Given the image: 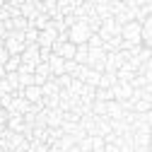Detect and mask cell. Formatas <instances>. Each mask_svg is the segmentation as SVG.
Returning a JSON list of instances; mask_svg holds the SVG:
<instances>
[{"label": "cell", "instance_id": "8d00e7d4", "mask_svg": "<svg viewBox=\"0 0 152 152\" xmlns=\"http://www.w3.org/2000/svg\"><path fill=\"white\" fill-rule=\"evenodd\" d=\"M5 75H7V72H5V65H0V80H3Z\"/></svg>", "mask_w": 152, "mask_h": 152}, {"label": "cell", "instance_id": "ba28073f", "mask_svg": "<svg viewBox=\"0 0 152 152\" xmlns=\"http://www.w3.org/2000/svg\"><path fill=\"white\" fill-rule=\"evenodd\" d=\"M56 39H58V31L56 29H44V31H39V48H53V44H56Z\"/></svg>", "mask_w": 152, "mask_h": 152}, {"label": "cell", "instance_id": "603a6c76", "mask_svg": "<svg viewBox=\"0 0 152 152\" xmlns=\"http://www.w3.org/2000/svg\"><path fill=\"white\" fill-rule=\"evenodd\" d=\"M29 29V20H24V17H15L12 20V31H27Z\"/></svg>", "mask_w": 152, "mask_h": 152}, {"label": "cell", "instance_id": "4fadbf2b", "mask_svg": "<svg viewBox=\"0 0 152 152\" xmlns=\"http://www.w3.org/2000/svg\"><path fill=\"white\" fill-rule=\"evenodd\" d=\"M41 94H44V99H48V97H58V94H61V87H58V82H56V77H51V80L41 87Z\"/></svg>", "mask_w": 152, "mask_h": 152}, {"label": "cell", "instance_id": "d6986e66", "mask_svg": "<svg viewBox=\"0 0 152 152\" xmlns=\"http://www.w3.org/2000/svg\"><path fill=\"white\" fill-rule=\"evenodd\" d=\"M7 130H12V133H22V130H24V118H22V116H10V121H7Z\"/></svg>", "mask_w": 152, "mask_h": 152}, {"label": "cell", "instance_id": "ac0fdd59", "mask_svg": "<svg viewBox=\"0 0 152 152\" xmlns=\"http://www.w3.org/2000/svg\"><path fill=\"white\" fill-rule=\"evenodd\" d=\"M87 58H89V46H77V51H75V63L77 65H87Z\"/></svg>", "mask_w": 152, "mask_h": 152}, {"label": "cell", "instance_id": "277c9868", "mask_svg": "<svg viewBox=\"0 0 152 152\" xmlns=\"http://www.w3.org/2000/svg\"><path fill=\"white\" fill-rule=\"evenodd\" d=\"M121 24L113 20V17H109V20H104L102 22V29L97 31L99 36H102V41H109V39H113V36H121Z\"/></svg>", "mask_w": 152, "mask_h": 152}, {"label": "cell", "instance_id": "ab89813d", "mask_svg": "<svg viewBox=\"0 0 152 152\" xmlns=\"http://www.w3.org/2000/svg\"><path fill=\"white\" fill-rule=\"evenodd\" d=\"M3 7H5V3H3V0H0V12H3Z\"/></svg>", "mask_w": 152, "mask_h": 152}, {"label": "cell", "instance_id": "44dd1931", "mask_svg": "<svg viewBox=\"0 0 152 152\" xmlns=\"http://www.w3.org/2000/svg\"><path fill=\"white\" fill-rule=\"evenodd\" d=\"M58 12H61L63 17L75 15V3H70V0H58Z\"/></svg>", "mask_w": 152, "mask_h": 152}, {"label": "cell", "instance_id": "b9f144b4", "mask_svg": "<svg viewBox=\"0 0 152 152\" xmlns=\"http://www.w3.org/2000/svg\"><path fill=\"white\" fill-rule=\"evenodd\" d=\"M150 145H152V142H150Z\"/></svg>", "mask_w": 152, "mask_h": 152}, {"label": "cell", "instance_id": "9a60e30c", "mask_svg": "<svg viewBox=\"0 0 152 152\" xmlns=\"http://www.w3.org/2000/svg\"><path fill=\"white\" fill-rule=\"evenodd\" d=\"M82 82H85L87 87H94V89H97L99 82H102V72H97V70H87V75H85Z\"/></svg>", "mask_w": 152, "mask_h": 152}, {"label": "cell", "instance_id": "4dcf8cb0", "mask_svg": "<svg viewBox=\"0 0 152 152\" xmlns=\"http://www.w3.org/2000/svg\"><path fill=\"white\" fill-rule=\"evenodd\" d=\"M75 70H77V63H75V61H65V75H70V77H72Z\"/></svg>", "mask_w": 152, "mask_h": 152}, {"label": "cell", "instance_id": "2e32d148", "mask_svg": "<svg viewBox=\"0 0 152 152\" xmlns=\"http://www.w3.org/2000/svg\"><path fill=\"white\" fill-rule=\"evenodd\" d=\"M116 75H111V72H102V82H99V87L97 89H113L116 87Z\"/></svg>", "mask_w": 152, "mask_h": 152}, {"label": "cell", "instance_id": "d590c367", "mask_svg": "<svg viewBox=\"0 0 152 152\" xmlns=\"http://www.w3.org/2000/svg\"><path fill=\"white\" fill-rule=\"evenodd\" d=\"M5 130H7V126H5V123H0V138L5 135Z\"/></svg>", "mask_w": 152, "mask_h": 152}, {"label": "cell", "instance_id": "836d02e7", "mask_svg": "<svg viewBox=\"0 0 152 152\" xmlns=\"http://www.w3.org/2000/svg\"><path fill=\"white\" fill-rule=\"evenodd\" d=\"M142 89H145V94H147V97H150V99H152V82H147V85H145V87H142Z\"/></svg>", "mask_w": 152, "mask_h": 152}, {"label": "cell", "instance_id": "1f68e13d", "mask_svg": "<svg viewBox=\"0 0 152 152\" xmlns=\"http://www.w3.org/2000/svg\"><path fill=\"white\" fill-rule=\"evenodd\" d=\"M0 94H12V87L7 85V80H5V77L0 80Z\"/></svg>", "mask_w": 152, "mask_h": 152}, {"label": "cell", "instance_id": "f35d334b", "mask_svg": "<svg viewBox=\"0 0 152 152\" xmlns=\"http://www.w3.org/2000/svg\"><path fill=\"white\" fill-rule=\"evenodd\" d=\"M68 152H82V150H80L77 145H75V147H72V150H68Z\"/></svg>", "mask_w": 152, "mask_h": 152}, {"label": "cell", "instance_id": "484cf974", "mask_svg": "<svg viewBox=\"0 0 152 152\" xmlns=\"http://www.w3.org/2000/svg\"><path fill=\"white\" fill-rule=\"evenodd\" d=\"M5 80H7V85L12 87V92L22 89V87H20V75H17V72H7V75H5Z\"/></svg>", "mask_w": 152, "mask_h": 152}, {"label": "cell", "instance_id": "5bb4252c", "mask_svg": "<svg viewBox=\"0 0 152 152\" xmlns=\"http://www.w3.org/2000/svg\"><path fill=\"white\" fill-rule=\"evenodd\" d=\"M135 75H138V72H135V70H133V68H130V65L126 63V65H123V68H121V70L116 72V80H118V82H128V85H130Z\"/></svg>", "mask_w": 152, "mask_h": 152}, {"label": "cell", "instance_id": "83f0119b", "mask_svg": "<svg viewBox=\"0 0 152 152\" xmlns=\"http://www.w3.org/2000/svg\"><path fill=\"white\" fill-rule=\"evenodd\" d=\"M87 46H89V51H94V48H104V41H102L99 34H92L89 41H87Z\"/></svg>", "mask_w": 152, "mask_h": 152}, {"label": "cell", "instance_id": "d4e9b609", "mask_svg": "<svg viewBox=\"0 0 152 152\" xmlns=\"http://www.w3.org/2000/svg\"><path fill=\"white\" fill-rule=\"evenodd\" d=\"M152 39V17H147V20L142 22V44Z\"/></svg>", "mask_w": 152, "mask_h": 152}, {"label": "cell", "instance_id": "ffe728a7", "mask_svg": "<svg viewBox=\"0 0 152 152\" xmlns=\"http://www.w3.org/2000/svg\"><path fill=\"white\" fill-rule=\"evenodd\" d=\"M133 111L135 113H147V111H152V99H140V102H135L133 104Z\"/></svg>", "mask_w": 152, "mask_h": 152}, {"label": "cell", "instance_id": "74e56055", "mask_svg": "<svg viewBox=\"0 0 152 152\" xmlns=\"http://www.w3.org/2000/svg\"><path fill=\"white\" fill-rule=\"evenodd\" d=\"M145 48H147V51L152 53V39H150V41H145Z\"/></svg>", "mask_w": 152, "mask_h": 152}, {"label": "cell", "instance_id": "f546056e", "mask_svg": "<svg viewBox=\"0 0 152 152\" xmlns=\"http://www.w3.org/2000/svg\"><path fill=\"white\" fill-rule=\"evenodd\" d=\"M77 147L82 150V152H92V138L87 135V138H82L80 142H77Z\"/></svg>", "mask_w": 152, "mask_h": 152}, {"label": "cell", "instance_id": "f1b7e54d", "mask_svg": "<svg viewBox=\"0 0 152 152\" xmlns=\"http://www.w3.org/2000/svg\"><path fill=\"white\" fill-rule=\"evenodd\" d=\"M56 82H58V87H61V89H70L72 77H70V75H61V77H56Z\"/></svg>", "mask_w": 152, "mask_h": 152}, {"label": "cell", "instance_id": "d6a6232c", "mask_svg": "<svg viewBox=\"0 0 152 152\" xmlns=\"http://www.w3.org/2000/svg\"><path fill=\"white\" fill-rule=\"evenodd\" d=\"M7 61H10V53L5 51V46H0V65H5Z\"/></svg>", "mask_w": 152, "mask_h": 152}, {"label": "cell", "instance_id": "60d3db41", "mask_svg": "<svg viewBox=\"0 0 152 152\" xmlns=\"http://www.w3.org/2000/svg\"><path fill=\"white\" fill-rule=\"evenodd\" d=\"M0 152H5V150H3V147H0Z\"/></svg>", "mask_w": 152, "mask_h": 152}, {"label": "cell", "instance_id": "4316f807", "mask_svg": "<svg viewBox=\"0 0 152 152\" xmlns=\"http://www.w3.org/2000/svg\"><path fill=\"white\" fill-rule=\"evenodd\" d=\"M106 150V140L99 138V135H94L92 138V152H104Z\"/></svg>", "mask_w": 152, "mask_h": 152}, {"label": "cell", "instance_id": "7c38bea8", "mask_svg": "<svg viewBox=\"0 0 152 152\" xmlns=\"http://www.w3.org/2000/svg\"><path fill=\"white\" fill-rule=\"evenodd\" d=\"M24 99H27L29 104H39V102L44 99V94H41V87H36V85L27 87V89H24Z\"/></svg>", "mask_w": 152, "mask_h": 152}, {"label": "cell", "instance_id": "e0dca14e", "mask_svg": "<svg viewBox=\"0 0 152 152\" xmlns=\"http://www.w3.org/2000/svg\"><path fill=\"white\" fill-rule=\"evenodd\" d=\"M53 145H58L63 152H68V150H72L77 142H75V138H72V135H65V133H63V135H61V140H56Z\"/></svg>", "mask_w": 152, "mask_h": 152}, {"label": "cell", "instance_id": "30bf717a", "mask_svg": "<svg viewBox=\"0 0 152 152\" xmlns=\"http://www.w3.org/2000/svg\"><path fill=\"white\" fill-rule=\"evenodd\" d=\"M22 63L39 65V44H31V46L24 48V53H22Z\"/></svg>", "mask_w": 152, "mask_h": 152}, {"label": "cell", "instance_id": "cb8c5ba5", "mask_svg": "<svg viewBox=\"0 0 152 152\" xmlns=\"http://www.w3.org/2000/svg\"><path fill=\"white\" fill-rule=\"evenodd\" d=\"M94 102H113V92L111 89H97L94 92Z\"/></svg>", "mask_w": 152, "mask_h": 152}, {"label": "cell", "instance_id": "7402d4cb", "mask_svg": "<svg viewBox=\"0 0 152 152\" xmlns=\"http://www.w3.org/2000/svg\"><path fill=\"white\" fill-rule=\"evenodd\" d=\"M22 65V56H10V61L5 63V72H17Z\"/></svg>", "mask_w": 152, "mask_h": 152}, {"label": "cell", "instance_id": "8992f818", "mask_svg": "<svg viewBox=\"0 0 152 152\" xmlns=\"http://www.w3.org/2000/svg\"><path fill=\"white\" fill-rule=\"evenodd\" d=\"M51 51H53L56 56H61L63 61H75V51H77V46L70 44V41H65V44H53Z\"/></svg>", "mask_w": 152, "mask_h": 152}, {"label": "cell", "instance_id": "8fae6325", "mask_svg": "<svg viewBox=\"0 0 152 152\" xmlns=\"http://www.w3.org/2000/svg\"><path fill=\"white\" fill-rule=\"evenodd\" d=\"M150 142H152V133L133 130V147H150Z\"/></svg>", "mask_w": 152, "mask_h": 152}, {"label": "cell", "instance_id": "e575fe53", "mask_svg": "<svg viewBox=\"0 0 152 152\" xmlns=\"http://www.w3.org/2000/svg\"><path fill=\"white\" fill-rule=\"evenodd\" d=\"M48 152H63V150H61L58 145H51V147H48Z\"/></svg>", "mask_w": 152, "mask_h": 152}, {"label": "cell", "instance_id": "7a4b0ae2", "mask_svg": "<svg viewBox=\"0 0 152 152\" xmlns=\"http://www.w3.org/2000/svg\"><path fill=\"white\" fill-rule=\"evenodd\" d=\"M27 48L24 44V31H10L7 34V39H5V51L10 56H22Z\"/></svg>", "mask_w": 152, "mask_h": 152}, {"label": "cell", "instance_id": "6da1fadb", "mask_svg": "<svg viewBox=\"0 0 152 152\" xmlns=\"http://www.w3.org/2000/svg\"><path fill=\"white\" fill-rule=\"evenodd\" d=\"M89 36H92V29L87 22H75L70 29H68V41L75 44V46H85L89 41Z\"/></svg>", "mask_w": 152, "mask_h": 152}, {"label": "cell", "instance_id": "9c48e42d", "mask_svg": "<svg viewBox=\"0 0 152 152\" xmlns=\"http://www.w3.org/2000/svg\"><path fill=\"white\" fill-rule=\"evenodd\" d=\"M48 68H51V75L53 77H61V75H65V61L61 58V56H51V61H48Z\"/></svg>", "mask_w": 152, "mask_h": 152}, {"label": "cell", "instance_id": "3957f363", "mask_svg": "<svg viewBox=\"0 0 152 152\" xmlns=\"http://www.w3.org/2000/svg\"><path fill=\"white\" fill-rule=\"evenodd\" d=\"M121 39H123V41H130V44H142V24L135 22V20L128 22V24H123Z\"/></svg>", "mask_w": 152, "mask_h": 152}, {"label": "cell", "instance_id": "52a82bcc", "mask_svg": "<svg viewBox=\"0 0 152 152\" xmlns=\"http://www.w3.org/2000/svg\"><path fill=\"white\" fill-rule=\"evenodd\" d=\"M111 92H113V102H128L133 97V87L128 82H116V87Z\"/></svg>", "mask_w": 152, "mask_h": 152}, {"label": "cell", "instance_id": "5b68a950", "mask_svg": "<svg viewBox=\"0 0 152 152\" xmlns=\"http://www.w3.org/2000/svg\"><path fill=\"white\" fill-rule=\"evenodd\" d=\"M87 68H89V70H97V72H104V68H106V51H104V48H94V51H89Z\"/></svg>", "mask_w": 152, "mask_h": 152}]
</instances>
